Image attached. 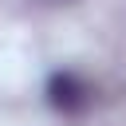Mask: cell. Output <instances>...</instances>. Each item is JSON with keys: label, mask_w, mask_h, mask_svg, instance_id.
Masks as SVG:
<instances>
[{"label": "cell", "mask_w": 126, "mask_h": 126, "mask_svg": "<svg viewBox=\"0 0 126 126\" xmlns=\"http://www.w3.org/2000/svg\"><path fill=\"white\" fill-rule=\"evenodd\" d=\"M91 98H94V91H91L75 71H55V75L47 79V102H51L55 110H63V114L87 110Z\"/></svg>", "instance_id": "1"}]
</instances>
